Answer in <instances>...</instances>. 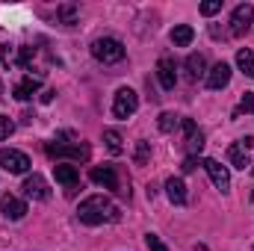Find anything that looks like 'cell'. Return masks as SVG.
<instances>
[{"mask_svg": "<svg viewBox=\"0 0 254 251\" xmlns=\"http://www.w3.org/2000/svg\"><path fill=\"white\" fill-rule=\"evenodd\" d=\"M24 195L27 198H33V201H48L51 198V189H48V181L42 178V175H30L27 181H24Z\"/></svg>", "mask_w": 254, "mask_h": 251, "instance_id": "10", "label": "cell"}, {"mask_svg": "<svg viewBox=\"0 0 254 251\" xmlns=\"http://www.w3.org/2000/svg\"><path fill=\"white\" fill-rule=\"evenodd\" d=\"M178 125H181V119H178V116H172V113H160V122H157V127H160L163 133H172Z\"/></svg>", "mask_w": 254, "mask_h": 251, "instance_id": "24", "label": "cell"}, {"mask_svg": "<svg viewBox=\"0 0 254 251\" xmlns=\"http://www.w3.org/2000/svg\"><path fill=\"white\" fill-rule=\"evenodd\" d=\"M201 166L207 169V175H210L213 187L222 189V192H228V187H231V175H228V169H225V166H222L219 160H204Z\"/></svg>", "mask_w": 254, "mask_h": 251, "instance_id": "11", "label": "cell"}, {"mask_svg": "<svg viewBox=\"0 0 254 251\" xmlns=\"http://www.w3.org/2000/svg\"><path fill=\"white\" fill-rule=\"evenodd\" d=\"M237 65L243 68V74H249L254 80V54L249 48H240V51H237Z\"/></svg>", "mask_w": 254, "mask_h": 251, "instance_id": "20", "label": "cell"}, {"mask_svg": "<svg viewBox=\"0 0 254 251\" xmlns=\"http://www.w3.org/2000/svg\"><path fill=\"white\" fill-rule=\"evenodd\" d=\"M166 195H169V201L172 204H187V187H184V181L181 178H169L166 181Z\"/></svg>", "mask_w": 254, "mask_h": 251, "instance_id": "17", "label": "cell"}, {"mask_svg": "<svg viewBox=\"0 0 254 251\" xmlns=\"http://www.w3.org/2000/svg\"><path fill=\"white\" fill-rule=\"evenodd\" d=\"M240 142H243L246 148H252V145H254V136H246V139H240Z\"/></svg>", "mask_w": 254, "mask_h": 251, "instance_id": "33", "label": "cell"}, {"mask_svg": "<svg viewBox=\"0 0 254 251\" xmlns=\"http://www.w3.org/2000/svg\"><path fill=\"white\" fill-rule=\"evenodd\" d=\"M195 166H198V157H187L181 169H184V175H190V172H195Z\"/></svg>", "mask_w": 254, "mask_h": 251, "instance_id": "31", "label": "cell"}, {"mask_svg": "<svg viewBox=\"0 0 254 251\" xmlns=\"http://www.w3.org/2000/svg\"><path fill=\"white\" fill-rule=\"evenodd\" d=\"M145 246H148V251H169L166 243H163L157 234H145Z\"/></svg>", "mask_w": 254, "mask_h": 251, "instance_id": "27", "label": "cell"}, {"mask_svg": "<svg viewBox=\"0 0 254 251\" xmlns=\"http://www.w3.org/2000/svg\"><path fill=\"white\" fill-rule=\"evenodd\" d=\"M45 151H48V157H51V160H63V157H68V160H77V163H86V160H89V154H92L86 142H74V145L48 142V145H45Z\"/></svg>", "mask_w": 254, "mask_h": 251, "instance_id": "3", "label": "cell"}, {"mask_svg": "<svg viewBox=\"0 0 254 251\" xmlns=\"http://www.w3.org/2000/svg\"><path fill=\"white\" fill-rule=\"evenodd\" d=\"M0 166L9 172V175H27L30 172V157L15 151V148H0Z\"/></svg>", "mask_w": 254, "mask_h": 251, "instance_id": "4", "label": "cell"}, {"mask_svg": "<svg viewBox=\"0 0 254 251\" xmlns=\"http://www.w3.org/2000/svg\"><path fill=\"white\" fill-rule=\"evenodd\" d=\"M222 9V0H207V3H201V15H216Z\"/></svg>", "mask_w": 254, "mask_h": 251, "instance_id": "28", "label": "cell"}, {"mask_svg": "<svg viewBox=\"0 0 254 251\" xmlns=\"http://www.w3.org/2000/svg\"><path fill=\"white\" fill-rule=\"evenodd\" d=\"M252 172H254V160H252ZM252 195H254V189H252Z\"/></svg>", "mask_w": 254, "mask_h": 251, "instance_id": "34", "label": "cell"}, {"mask_svg": "<svg viewBox=\"0 0 254 251\" xmlns=\"http://www.w3.org/2000/svg\"><path fill=\"white\" fill-rule=\"evenodd\" d=\"M15 130V125L6 119V116H0V139H9V133Z\"/></svg>", "mask_w": 254, "mask_h": 251, "instance_id": "30", "label": "cell"}, {"mask_svg": "<svg viewBox=\"0 0 254 251\" xmlns=\"http://www.w3.org/2000/svg\"><path fill=\"white\" fill-rule=\"evenodd\" d=\"M139 110V95L133 89H119L116 92V101H113V116L116 119H130L133 113Z\"/></svg>", "mask_w": 254, "mask_h": 251, "instance_id": "5", "label": "cell"}, {"mask_svg": "<svg viewBox=\"0 0 254 251\" xmlns=\"http://www.w3.org/2000/svg\"><path fill=\"white\" fill-rule=\"evenodd\" d=\"M228 160H231V166L234 169H252V160H249V148L243 145V142H234L231 148H228Z\"/></svg>", "mask_w": 254, "mask_h": 251, "instance_id": "16", "label": "cell"}, {"mask_svg": "<svg viewBox=\"0 0 254 251\" xmlns=\"http://www.w3.org/2000/svg\"><path fill=\"white\" fill-rule=\"evenodd\" d=\"M192 39H195V30H192L190 24H181V27L172 30V45H175V48H187Z\"/></svg>", "mask_w": 254, "mask_h": 251, "instance_id": "19", "label": "cell"}, {"mask_svg": "<svg viewBox=\"0 0 254 251\" xmlns=\"http://www.w3.org/2000/svg\"><path fill=\"white\" fill-rule=\"evenodd\" d=\"M0 213H3L6 219L18 222V219L27 216V204H24L21 198H15V195H3V198H0Z\"/></svg>", "mask_w": 254, "mask_h": 251, "instance_id": "13", "label": "cell"}, {"mask_svg": "<svg viewBox=\"0 0 254 251\" xmlns=\"http://www.w3.org/2000/svg\"><path fill=\"white\" fill-rule=\"evenodd\" d=\"M237 113H254V92H246V98H243Z\"/></svg>", "mask_w": 254, "mask_h": 251, "instance_id": "29", "label": "cell"}, {"mask_svg": "<svg viewBox=\"0 0 254 251\" xmlns=\"http://www.w3.org/2000/svg\"><path fill=\"white\" fill-rule=\"evenodd\" d=\"M33 60H36V48H18V65L21 68H33Z\"/></svg>", "mask_w": 254, "mask_h": 251, "instance_id": "25", "label": "cell"}, {"mask_svg": "<svg viewBox=\"0 0 254 251\" xmlns=\"http://www.w3.org/2000/svg\"><path fill=\"white\" fill-rule=\"evenodd\" d=\"M228 83H231V65L228 63H216L207 71V89L219 92V89H225Z\"/></svg>", "mask_w": 254, "mask_h": 251, "instance_id": "12", "label": "cell"}, {"mask_svg": "<svg viewBox=\"0 0 254 251\" xmlns=\"http://www.w3.org/2000/svg\"><path fill=\"white\" fill-rule=\"evenodd\" d=\"M157 80H160V86H163L166 92L175 89L178 71H175V60H172V57H160V60H157Z\"/></svg>", "mask_w": 254, "mask_h": 251, "instance_id": "9", "label": "cell"}, {"mask_svg": "<svg viewBox=\"0 0 254 251\" xmlns=\"http://www.w3.org/2000/svg\"><path fill=\"white\" fill-rule=\"evenodd\" d=\"M254 24V6L252 3H240L231 15V36H246Z\"/></svg>", "mask_w": 254, "mask_h": 251, "instance_id": "6", "label": "cell"}, {"mask_svg": "<svg viewBox=\"0 0 254 251\" xmlns=\"http://www.w3.org/2000/svg\"><path fill=\"white\" fill-rule=\"evenodd\" d=\"M181 127H184V133H187V139H184L187 154H190V157H198L201 148H204V133L198 130V125H195L192 119H181Z\"/></svg>", "mask_w": 254, "mask_h": 251, "instance_id": "8", "label": "cell"}, {"mask_svg": "<svg viewBox=\"0 0 254 251\" xmlns=\"http://www.w3.org/2000/svg\"><path fill=\"white\" fill-rule=\"evenodd\" d=\"M148 157H151V142L139 139V142H136V154H133L136 166H145V163H148Z\"/></svg>", "mask_w": 254, "mask_h": 251, "instance_id": "23", "label": "cell"}, {"mask_svg": "<svg viewBox=\"0 0 254 251\" xmlns=\"http://www.w3.org/2000/svg\"><path fill=\"white\" fill-rule=\"evenodd\" d=\"M92 57L104 65H116V63L125 60V45H122L119 39H113V36L95 39V42H92Z\"/></svg>", "mask_w": 254, "mask_h": 251, "instance_id": "2", "label": "cell"}, {"mask_svg": "<svg viewBox=\"0 0 254 251\" xmlns=\"http://www.w3.org/2000/svg\"><path fill=\"white\" fill-rule=\"evenodd\" d=\"M0 63L3 65H18V51L9 48V45H3V48H0Z\"/></svg>", "mask_w": 254, "mask_h": 251, "instance_id": "26", "label": "cell"}, {"mask_svg": "<svg viewBox=\"0 0 254 251\" xmlns=\"http://www.w3.org/2000/svg\"><path fill=\"white\" fill-rule=\"evenodd\" d=\"M89 178H92L98 187L113 189V192H119V195H127L125 189H122V181H119V172H116V166H95Z\"/></svg>", "mask_w": 254, "mask_h": 251, "instance_id": "7", "label": "cell"}, {"mask_svg": "<svg viewBox=\"0 0 254 251\" xmlns=\"http://www.w3.org/2000/svg\"><path fill=\"white\" fill-rule=\"evenodd\" d=\"M187 74H190V80L207 77V60H204V54H190L187 57Z\"/></svg>", "mask_w": 254, "mask_h": 251, "instance_id": "18", "label": "cell"}, {"mask_svg": "<svg viewBox=\"0 0 254 251\" xmlns=\"http://www.w3.org/2000/svg\"><path fill=\"white\" fill-rule=\"evenodd\" d=\"M54 175H57V181H60L68 192H74V189L80 187V172H77L74 166H68V163H57V166H54Z\"/></svg>", "mask_w": 254, "mask_h": 251, "instance_id": "14", "label": "cell"}, {"mask_svg": "<svg viewBox=\"0 0 254 251\" xmlns=\"http://www.w3.org/2000/svg\"><path fill=\"white\" fill-rule=\"evenodd\" d=\"M54 95H57L54 89H48V92H42V104H51V101H54Z\"/></svg>", "mask_w": 254, "mask_h": 251, "instance_id": "32", "label": "cell"}, {"mask_svg": "<svg viewBox=\"0 0 254 251\" xmlns=\"http://www.w3.org/2000/svg\"><path fill=\"white\" fill-rule=\"evenodd\" d=\"M104 142H107L110 154H122V151H125V145H122V133H119V130H104Z\"/></svg>", "mask_w": 254, "mask_h": 251, "instance_id": "22", "label": "cell"}, {"mask_svg": "<svg viewBox=\"0 0 254 251\" xmlns=\"http://www.w3.org/2000/svg\"><path fill=\"white\" fill-rule=\"evenodd\" d=\"M39 86H42V80L39 77H33V74H27L21 83H15V89H12V95L18 98V101H30L36 92H39Z\"/></svg>", "mask_w": 254, "mask_h": 251, "instance_id": "15", "label": "cell"}, {"mask_svg": "<svg viewBox=\"0 0 254 251\" xmlns=\"http://www.w3.org/2000/svg\"><path fill=\"white\" fill-rule=\"evenodd\" d=\"M77 216H80V222L83 225H110V222H119L122 219V213H119V207L110 201V198H104V195H92V198H86L80 207H77Z\"/></svg>", "mask_w": 254, "mask_h": 251, "instance_id": "1", "label": "cell"}, {"mask_svg": "<svg viewBox=\"0 0 254 251\" xmlns=\"http://www.w3.org/2000/svg\"><path fill=\"white\" fill-rule=\"evenodd\" d=\"M57 18H60V24H65V27H74L77 24V6L74 3H63L57 9Z\"/></svg>", "mask_w": 254, "mask_h": 251, "instance_id": "21", "label": "cell"}]
</instances>
